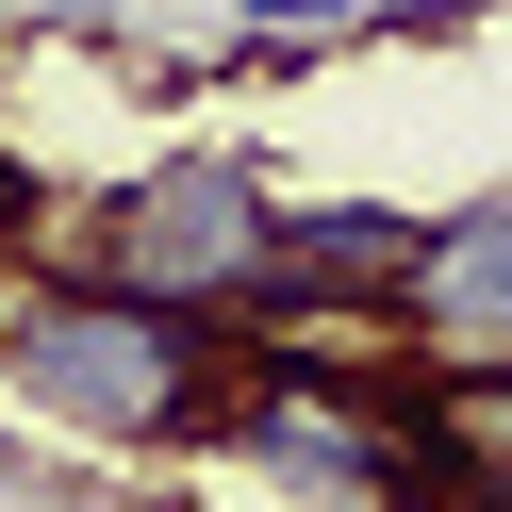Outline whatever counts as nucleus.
<instances>
[{"label": "nucleus", "mask_w": 512, "mask_h": 512, "mask_svg": "<svg viewBox=\"0 0 512 512\" xmlns=\"http://www.w3.org/2000/svg\"><path fill=\"white\" fill-rule=\"evenodd\" d=\"M232 364H248L232 314L133 298V281H100V265H50V281L17 265L0 281V397L50 413V430H83V446H182V430H215Z\"/></svg>", "instance_id": "1"}, {"label": "nucleus", "mask_w": 512, "mask_h": 512, "mask_svg": "<svg viewBox=\"0 0 512 512\" xmlns=\"http://www.w3.org/2000/svg\"><path fill=\"white\" fill-rule=\"evenodd\" d=\"M265 232H281V182L248 166V149H166V166L116 182L100 281L182 298V314H232V331H248V298H265Z\"/></svg>", "instance_id": "2"}, {"label": "nucleus", "mask_w": 512, "mask_h": 512, "mask_svg": "<svg viewBox=\"0 0 512 512\" xmlns=\"http://www.w3.org/2000/svg\"><path fill=\"white\" fill-rule=\"evenodd\" d=\"M413 248H430V215H397V199H281L265 298L248 314H397L413 298Z\"/></svg>", "instance_id": "3"}, {"label": "nucleus", "mask_w": 512, "mask_h": 512, "mask_svg": "<svg viewBox=\"0 0 512 512\" xmlns=\"http://www.w3.org/2000/svg\"><path fill=\"white\" fill-rule=\"evenodd\" d=\"M397 331L430 347V380H463V364H512V199H463V215H430Z\"/></svg>", "instance_id": "4"}, {"label": "nucleus", "mask_w": 512, "mask_h": 512, "mask_svg": "<svg viewBox=\"0 0 512 512\" xmlns=\"http://www.w3.org/2000/svg\"><path fill=\"white\" fill-rule=\"evenodd\" d=\"M17 248H34V166L0 149V281H17Z\"/></svg>", "instance_id": "5"}, {"label": "nucleus", "mask_w": 512, "mask_h": 512, "mask_svg": "<svg viewBox=\"0 0 512 512\" xmlns=\"http://www.w3.org/2000/svg\"><path fill=\"white\" fill-rule=\"evenodd\" d=\"M50 34H116V17H133V0H34Z\"/></svg>", "instance_id": "6"}]
</instances>
